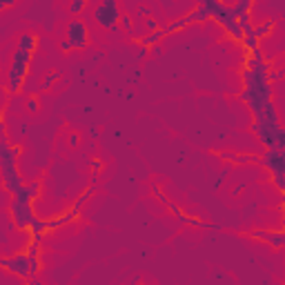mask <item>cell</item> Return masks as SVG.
Here are the masks:
<instances>
[{"mask_svg": "<svg viewBox=\"0 0 285 285\" xmlns=\"http://www.w3.org/2000/svg\"><path fill=\"white\" fill-rule=\"evenodd\" d=\"M149 51H152L154 56H160V54H163V49H160V45H152V47H149Z\"/></svg>", "mask_w": 285, "mask_h": 285, "instance_id": "28", "label": "cell"}, {"mask_svg": "<svg viewBox=\"0 0 285 285\" xmlns=\"http://www.w3.org/2000/svg\"><path fill=\"white\" fill-rule=\"evenodd\" d=\"M258 165L265 167L272 174V180L276 183L278 192H285V183H283V172H285V152L283 149H265V154H261Z\"/></svg>", "mask_w": 285, "mask_h": 285, "instance_id": "2", "label": "cell"}, {"mask_svg": "<svg viewBox=\"0 0 285 285\" xmlns=\"http://www.w3.org/2000/svg\"><path fill=\"white\" fill-rule=\"evenodd\" d=\"M43 269V263H40V256H29V272L38 274Z\"/></svg>", "mask_w": 285, "mask_h": 285, "instance_id": "19", "label": "cell"}, {"mask_svg": "<svg viewBox=\"0 0 285 285\" xmlns=\"http://www.w3.org/2000/svg\"><path fill=\"white\" fill-rule=\"evenodd\" d=\"M0 134H7V125H5V116L0 112Z\"/></svg>", "mask_w": 285, "mask_h": 285, "instance_id": "27", "label": "cell"}, {"mask_svg": "<svg viewBox=\"0 0 285 285\" xmlns=\"http://www.w3.org/2000/svg\"><path fill=\"white\" fill-rule=\"evenodd\" d=\"M210 20V14H207V9L203 7H196V9H192L189 14H185L183 18H178V20H174V23H169L167 27H165V34H176V32H180V29H185V27H189V25H194V23H207Z\"/></svg>", "mask_w": 285, "mask_h": 285, "instance_id": "7", "label": "cell"}, {"mask_svg": "<svg viewBox=\"0 0 285 285\" xmlns=\"http://www.w3.org/2000/svg\"><path fill=\"white\" fill-rule=\"evenodd\" d=\"M145 25H147L149 32H154V29H158V20L156 18H145Z\"/></svg>", "mask_w": 285, "mask_h": 285, "instance_id": "25", "label": "cell"}, {"mask_svg": "<svg viewBox=\"0 0 285 285\" xmlns=\"http://www.w3.org/2000/svg\"><path fill=\"white\" fill-rule=\"evenodd\" d=\"M60 51H63V54H71V51H74V47H71L69 45V40H60Z\"/></svg>", "mask_w": 285, "mask_h": 285, "instance_id": "24", "label": "cell"}, {"mask_svg": "<svg viewBox=\"0 0 285 285\" xmlns=\"http://www.w3.org/2000/svg\"><path fill=\"white\" fill-rule=\"evenodd\" d=\"M165 36H167V34H165V29L158 27V29H154V32H149L147 38H134V40H136V45H141V47H147L149 49L152 45H158L160 40L165 38Z\"/></svg>", "mask_w": 285, "mask_h": 285, "instance_id": "12", "label": "cell"}, {"mask_svg": "<svg viewBox=\"0 0 285 285\" xmlns=\"http://www.w3.org/2000/svg\"><path fill=\"white\" fill-rule=\"evenodd\" d=\"M0 180H3V189L7 192V194H16V192L25 185L23 174H20V169H18V163L0 167Z\"/></svg>", "mask_w": 285, "mask_h": 285, "instance_id": "8", "label": "cell"}, {"mask_svg": "<svg viewBox=\"0 0 285 285\" xmlns=\"http://www.w3.org/2000/svg\"><path fill=\"white\" fill-rule=\"evenodd\" d=\"M25 107H27V112L29 114H38V110H40V101L36 96H29L27 98V103H25Z\"/></svg>", "mask_w": 285, "mask_h": 285, "instance_id": "17", "label": "cell"}, {"mask_svg": "<svg viewBox=\"0 0 285 285\" xmlns=\"http://www.w3.org/2000/svg\"><path fill=\"white\" fill-rule=\"evenodd\" d=\"M199 7L207 9V14H210V20L219 23L221 16L227 12V7H230V5H225L223 0H199Z\"/></svg>", "mask_w": 285, "mask_h": 285, "instance_id": "10", "label": "cell"}, {"mask_svg": "<svg viewBox=\"0 0 285 285\" xmlns=\"http://www.w3.org/2000/svg\"><path fill=\"white\" fill-rule=\"evenodd\" d=\"M85 7H87V0H71V3H69V12L76 14V16H78Z\"/></svg>", "mask_w": 285, "mask_h": 285, "instance_id": "18", "label": "cell"}, {"mask_svg": "<svg viewBox=\"0 0 285 285\" xmlns=\"http://www.w3.org/2000/svg\"><path fill=\"white\" fill-rule=\"evenodd\" d=\"M38 45H40L38 34L25 32V34L18 36V47H20V49H27V51H32V54H36V51H38Z\"/></svg>", "mask_w": 285, "mask_h": 285, "instance_id": "11", "label": "cell"}, {"mask_svg": "<svg viewBox=\"0 0 285 285\" xmlns=\"http://www.w3.org/2000/svg\"><path fill=\"white\" fill-rule=\"evenodd\" d=\"M34 54L27 49L16 47V51L12 54V63H9V71H7V94H20L23 85L29 76V67H32Z\"/></svg>", "mask_w": 285, "mask_h": 285, "instance_id": "1", "label": "cell"}, {"mask_svg": "<svg viewBox=\"0 0 285 285\" xmlns=\"http://www.w3.org/2000/svg\"><path fill=\"white\" fill-rule=\"evenodd\" d=\"M118 20H121L118 0H101L98 7L94 9V23L103 29H114L118 27Z\"/></svg>", "mask_w": 285, "mask_h": 285, "instance_id": "3", "label": "cell"}, {"mask_svg": "<svg viewBox=\"0 0 285 285\" xmlns=\"http://www.w3.org/2000/svg\"><path fill=\"white\" fill-rule=\"evenodd\" d=\"M16 3H18V0H0V12H5L7 7H14Z\"/></svg>", "mask_w": 285, "mask_h": 285, "instance_id": "26", "label": "cell"}, {"mask_svg": "<svg viewBox=\"0 0 285 285\" xmlns=\"http://www.w3.org/2000/svg\"><path fill=\"white\" fill-rule=\"evenodd\" d=\"M89 25L85 23V20L80 18H71L69 23H67V32H65V38L69 40V45L74 49H85L87 45H89Z\"/></svg>", "mask_w": 285, "mask_h": 285, "instance_id": "6", "label": "cell"}, {"mask_svg": "<svg viewBox=\"0 0 285 285\" xmlns=\"http://www.w3.org/2000/svg\"><path fill=\"white\" fill-rule=\"evenodd\" d=\"M78 141H80V134L78 132H71L69 134V145H71V147H78V145H80Z\"/></svg>", "mask_w": 285, "mask_h": 285, "instance_id": "23", "label": "cell"}, {"mask_svg": "<svg viewBox=\"0 0 285 285\" xmlns=\"http://www.w3.org/2000/svg\"><path fill=\"white\" fill-rule=\"evenodd\" d=\"M118 25H121V27L125 29L127 34H134V18L129 16V14H121V20H118Z\"/></svg>", "mask_w": 285, "mask_h": 285, "instance_id": "16", "label": "cell"}, {"mask_svg": "<svg viewBox=\"0 0 285 285\" xmlns=\"http://www.w3.org/2000/svg\"><path fill=\"white\" fill-rule=\"evenodd\" d=\"M252 132L258 136L261 145H265V149H283L285 147V129L281 125L276 127H267V125H258L252 121Z\"/></svg>", "mask_w": 285, "mask_h": 285, "instance_id": "5", "label": "cell"}, {"mask_svg": "<svg viewBox=\"0 0 285 285\" xmlns=\"http://www.w3.org/2000/svg\"><path fill=\"white\" fill-rule=\"evenodd\" d=\"M60 76H63V71H58V69H51V71H47V76H45L43 82H40V91H47L56 80H60Z\"/></svg>", "mask_w": 285, "mask_h": 285, "instance_id": "14", "label": "cell"}, {"mask_svg": "<svg viewBox=\"0 0 285 285\" xmlns=\"http://www.w3.org/2000/svg\"><path fill=\"white\" fill-rule=\"evenodd\" d=\"M89 167H91V174H101L103 167H105V163H103V160L98 158V156H94V158L89 160Z\"/></svg>", "mask_w": 285, "mask_h": 285, "instance_id": "20", "label": "cell"}, {"mask_svg": "<svg viewBox=\"0 0 285 285\" xmlns=\"http://www.w3.org/2000/svg\"><path fill=\"white\" fill-rule=\"evenodd\" d=\"M276 23H278L276 18H269V20H265V23H263V25H258V27H254V36H256L258 40H263V38H267V36H272L274 27H276Z\"/></svg>", "mask_w": 285, "mask_h": 285, "instance_id": "13", "label": "cell"}, {"mask_svg": "<svg viewBox=\"0 0 285 285\" xmlns=\"http://www.w3.org/2000/svg\"><path fill=\"white\" fill-rule=\"evenodd\" d=\"M252 238H256V241H263V243H269V245L274 247V250H281L283 243H285V232L283 230H254V232H247Z\"/></svg>", "mask_w": 285, "mask_h": 285, "instance_id": "9", "label": "cell"}, {"mask_svg": "<svg viewBox=\"0 0 285 285\" xmlns=\"http://www.w3.org/2000/svg\"><path fill=\"white\" fill-rule=\"evenodd\" d=\"M32 201H23L18 196H12V203H9V214H12V221L18 230H27L29 223L36 219V210H34Z\"/></svg>", "mask_w": 285, "mask_h": 285, "instance_id": "4", "label": "cell"}, {"mask_svg": "<svg viewBox=\"0 0 285 285\" xmlns=\"http://www.w3.org/2000/svg\"><path fill=\"white\" fill-rule=\"evenodd\" d=\"M138 16H141V18H152V9L141 5V7H138Z\"/></svg>", "mask_w": 285, "mask_h": 285, "instance_id": "22", "label": "cell"}, {"mask_svg": "<svg viewBox=\"0 0 285 285\" xmlns=\"http://www.w3.org/2000/svg\"><path fill=\"white\" fill-rule=\"evenodd\" d=\"M261 154H236L232 165H258Z\"/></svg>", "mask_w": 285, "mask_h": 285, "instance_id": "15", "label": "cell"}, {"mask_svg": "<svg viewBox=\"0 0 285 285\" xmlns=\"http://www.w3.org/2000/svg\"><path fill=\"white\" fill-rule=\"evenodd\" d=\"M152 194H154V196H156V199H158V201H160V203H163V205H165V203H167V201H169V199H167V196H165V192H163V189H160V187H158V185H152Z\"/></svg>", "mask_w": 285, "mask_h": 285, "instance_id": "21", "label": "cell"}, {"mask_svg": "<svg viewBox=\"0 0 285 285\" xmlns=\"http://www.w3.org/2000/svg\"><path fill=\"white\" fill-rule=\"evenodd\" d=\"M3 101H5V96H3V94H0V105H3Z\"/></svg>", "mask_w": 285, "mask_h": 285, "instance_id": "30", "label": "cell"}, {"mask_svg": "<svg viewBox=\"0 0 285 285\" xmlns=\"http://www.w3.org/2000/svg\"><path fill=\"white\" fill-rule=\"evenodd\" d=\"M12 149H14V154H16V156L23 154V145H12Z\"/></svg>", "mask_w": 285, "mask_h": 285, "instance_id": "29", "label": "cell"}]
</instances>
